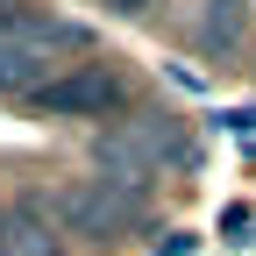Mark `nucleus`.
I'll list each match as a JSON object with an SVG mask.
<instances>
[{"label": "nucleus", "mask_w": 256, "mask_h": 256, "mask_svg": "<svg viewBox=\"0 0 256 256\" xmlns=\"http://www.w3.org/2000/svg\"><path fill=\"white\" fill-rule=\"evenodd\" d=\"M78 43H86L78 22H50L36 8H22L14 28L0 36V100H8V92H28V100H36V92L50 86V57L78 50Z\"/></svg>", "instance_id": "nucleus-1"}, {"label": "nucleus", "mask_w": 256, "mask_h": 256, "mask_svg": "<svg viewBox=\"0 0 256 256\" xmlns=\"http://www.w3.org/2000/svg\"><path fill=\"white\" fill-rule=\"evenodd\" d=\"M192 156V142L178 136V121L171 114H142V121H128L121 136H107L100 142V164H107V178H121V185H150L164 164H185Z\"/></svg>", "instance_id": "nucleus-2"}, {"label": "nucleus", "mask_w": 256, "mask_h": 256, "mask_svg": "<svg viewBox=\"0 0 256 256\" xmlns=\"http://www.w3.org/2000/svg\"><path fill=\"white\" fill-rule=\"evenodd\" d=\"M50 214H57L64 235H121L128 220L142 214V192L121 185V178H72L50 200Z\"/></svg>", "instance_id": "nucleus-3"}, {"label": "nucleus", "mask_w": 256, "mask_h": 256, "mask_svg": "<svg viewBox=\"0 0 256 256\" xmlns=\"http://www.w3.org/2000/svg\"><path fill=\"white\" fill-rule=\"evenodd\" d=\"M114 107H121V72L114 64H72V72H57L36 92V114H50V121H100Z\"/></svg>", "instance_id": "nucleus-4"}, {"label": "nucleus", "mask_w": 256, "mask_h": 256, "mask_svg": "<svg viewBox=\"0 0 256 256\" xmlns=\"http://www.w3.org/2000/svg\"><path fill=\"white\" fill-rule=\"evenodd\" d=\"M0 256H57V214L36 200L0 206Z\"/></svg>", "instance_id": "nucleus-5"}, {"label": "nucleus", "mask_w": 256, "mask_h": 256, "mask_svg": "<svg viewBox=\"0 0 256 256\" xmlns=\"http://www.w3.org/2000/svg\"><path fill=\"white\" fill-rule=\"evenodd\" d=\"M192 43H200L206 57H235V50H242V0H200Z\"/></svg>", "instance_id": "nucleus-6"}, {"label": "nucleus", "mask_w": 256, "mask_h": 256, "mask_svg": "<svg viewBox=\"0 0 256 256\" xmlns=\"http://www.w3.org/2000/svg\"><path fill=\"white\" fill-rule=\"evenodd\" d=\"M100 8H114V14H150L156 0H100Z\"/></svg>", "instance_id": "nucleus-7"}, {"label": "nucleus", "mask_w": 256, "mask_h": 256, "mask_svg": "<svg viewBox=\"0 0 256 256\" xmlns=\"http://www.w3.org/2000/svg\"><path fill=\"white\" fill-rule=\"evenodd\" d=\"M228 128H235V136H256V107H242V114H228Z\"/></svg>", "instance_id": "nucleus-8"}, {"label": "nucleus", "mask_w": 256, "mask_h": 256, "mask_svg": "<svg viewBox=\"0 0 256 256\" xmlns=\"http://www.w3.org/2000/svg\"><path fill=\"white\" fill-rule=\"evenodd\" d=\"M14 14H22V0H0V36L14 28Z\"/></svg>", "instance_id": "nucleus-9"}, {"label": "nucleus", "mask_w": 256, "mask_h": 256, "mask_svg": "<svg viewBox=\"0 0 256 256\" xmlns=\"http://www.w3.org/2000/svg\"><path fill=\"white\" fill-rule=\"evenodd\" d=\"M249 8H256V0H249Z\"/></svg>", "instance_id": "nucleus-10"}]
</instances>
